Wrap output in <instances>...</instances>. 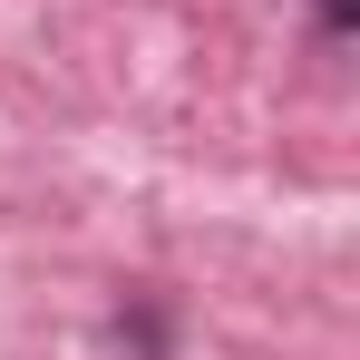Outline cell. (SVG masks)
<instances>
[{"mask_svg": "<svg viewBox=\"0 0 360 360\" xmlns=\"http://www.w3.org/2000/svg\"><path fill=\"white\" fill-rule=\"evenodd\" d=\"M321 30L341 39V30H351V0H321Z\"/></svg>", "mask_w": 360, "mask_h": 360, "instance_id": "1", "label": "cell"}]
</instances>
